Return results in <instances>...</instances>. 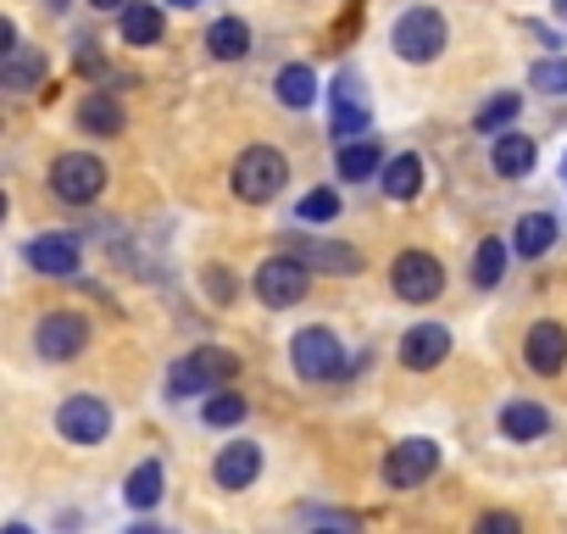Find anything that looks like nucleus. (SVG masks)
Segmentation results:
<instances>
[{
    "label": "nucleus",
    "mask_w": 567,
    "mask_h": 534,
    "mask_svg": "<svg viewBox=\"0 0 567 534\" xmlns=\"http://www.w3.org/2000/svg\"><path fill=\"white\" fill-rule=\"evenodd\" d=\"M434 468H440V445H434V440H401V445L384 456L379 473H384L390 490H412V484H423Z\"/></svg>",
    "instance_id": "nucleus-10"
},
{
    "label": "nucleus",
    "mask_w": 567,
    "mask_h": 534,
    "mask_svg": "<svg viewBox=\"0 0 567 534\" xmlns=\"http://www.w3.org/2000/svg\"><path fill=\"white\" fill-rule=\"evenodd\" d=\"M173 7H200V0H173Z\"/></svg>",
    "instance_id": "nucleus-36"
},
{
    "label": "nucleus",
    "mask_w": 567,
    "mask_h": 534,
    "mask_svg": "<svg viewBox=\"0 0 567 534\" xmlns=\"http://www.w3.org/2000/svg\"><path fill=\"white\" fill-rule=\"evenodd\" d=\"M256 473H261V445H256V440H234V445H223L217 462H212V479H217L223 490H245V484H256Z\"/></svg>",
    "instance_id": "nucleus-15"
},
{
    "label": "nucleus",
    "mask_w": 567,
    "mask_h": 534,
    "mask_svg": "<svg viewBox=\"0 0 567 534\" xmlns=\"http://www.w3.org/2000/svg\"><path fill=\"white\" fill-rule=\"evenodd\" d=\"M51 7H68V0H51Z\"/></svg>",
    "instance_id": "nucleus-38"
},
{
    "label": "nucleus",
    "mask_w": 567,
    "mask_h": 534,
    "mask_svg": "<svg viewBox=\"0 0 567 534\" xmlns=\"http://www.w3.org/2000/svg\"><path fill=\"white\" fill-rule=\"evenodd\" d=\"M517 106H523V101H517V95L506 90V95H495V101H484V106H478L473 129H478V134H501V129H506V123L517 117Z\"/></svg>",
    "instance_id": "nucleus-29"
},
{
    "label": "nucleus",
    "mask_w": 567,
    "mask_h": 534,
    "mask_svg": "<svg viewBox=\"0 0 567 534\" xmlns=\"http://www.w3.org/2000/svg\"><path fill=\"white\" fill-rule=\"evenodd\" d=\"M312 267H323V274H362V250H351V245H329V239H301L296 245Z\"/></svg>",
    "instance_id": "nucleus-18"
},
{
    "label": "nucleus",
    "mask_w": 567,
    "mask_h": 534,
    "mask_svg": "<svg viewBox=\"0 0 567 534\" xmlns=\"http://www.w3.org/2000/svg\"><path fill=\"white\" fill-rule=\"evenodd\" d=\"M501 279H506V245L489 234V239L473 250V285H478V290H495Z\"/></svg>",
    "instance_id": "nucleus-26"
},
{
    "label": "nucleus",
    "mask_w": 567,
    "mask_h": 534,
    "mask_svg": "<svg viewBox=\"0 0 567 534\" xmlns=\"http://www.w3.org/2000/svg\"><path fill=\"white\" fill-rule=\"evenodd\" d=\"M284 178H290V162H284V151H272V145H250V151H239V162H234V195H239L245 206L272 201V195L284 189Z\"/></svg>",
    "instance_id": "nucleus-1"
},
{
    "label": "nucleus",
    "mask_w": 567,
    "mask_h": 534,
    "mask_svg": "<svg viewBox=\"0 0 567 534\" xmlns=\"http://www.w3.org/2000/svg\"><path fill=\"white\" fill-rule=\"evenodd\" d=\"M272 90H278V101L290 106V112H307V106L318 101V73H312L307 62H290V68L278 73V84H272Z\"/></svg>",
    "instance_id": "nucleus-20"
},
{
    "label": "nucleus",
    "mask_w": 567,
    "mask_h": 534,
    "mask_svg": "<svg viewBox=\"0 0 567 534\" xmlns=\"http://www.w3.org/2000/svg\"><path fill=\"white\" fill-rule=\"evenodd\" d=\"M51 189H56V201H68V206H90V201L106 189V162L90 156V151H62V156L51 162Z\"/></svg>",
    "instance_id": "nucleus-4"
},
{
    "label": "nucleus",
    "mask_w": 567,
    "mask_h": 534,
    "mask_svg": "<svg viewBox=\"0 0 567 534\" xmlns=\"http://www.w3.org/2000/svg\"><path fill=\"white\" fill-rule=\"evenodd\" d=\"M561 12H567V0H561Z\"/></svg>",
    "instance_id": "nucleus-39"
},
{
    "label": "nucleus",
    "mask_w": 567,
    "mask_h": 534,
    "mask_svg": "<svg viewBox=\"0 0 567 534\" xmlns=\"http://www.w3.org/2000/svg\"><path fill=\"white\" fill-rule=\"evenodd\" d=\"M162 490H167V473H162V462H140V468L128 473V484H123V501H128L134 512H151V506L162 501Z\"/></svg>",
    "instance_id": "nucleus-21"
},
{
    "label": "nucleus",
    "mask_w": 567,
    "mask_h": 534,
    "mask_svg": "<svg viewBox=\"0 0 567 534\" xmlns=\"http://www.w3.org/2000/svg\"><path fill=\"white\" fill-rule=\"evenodd\" d=\"M478 528H484V534H489V528H501V534H506V528H517V517H506V512H495V517H484Z\"/></svg>",
    "instance_id": "nucleus-33"
},
{
    "label": "nucleus",
    "mask_w": 567,
    "mask_h": 534,
    "mask_svg": "<svg viewBox=\"0 0 567 534\" xmlns=\"http://www.w3.org/2000/svg\"><path fill=\"white\" fill-rule=\"evenodd\" d=\"M0 79H7V90H34L40 79H45V57H34V51H12L7 57V68H0Z\"/></svg>",
    "instance_id": "nucleus-28"
},
{
    "label": "nucleus",
    "mask_w": 567,
    "mask_h": 534,
    "mask_svg": "<svg viewBox=\"0 0 567 534\" xmlns=\"http://www.w3.org/2000/svg\"><path fill=\"white\" fill-rule=\"evenodd\" d=\"M512 245H517V256H528V261H534V256H545V250L556 245V217L528 212V217L517 223V239H512Z\"/></svg>",
    "instance_id": "nucleus-25"
},
{
    "label": "nucleus",
    "mask_w": 567,
    "mask_h": 534,
    "mask_svg": "<svg viewBox=\"0 0 567 534\" xmlns=\"http://www.w3.org/2000/svg\"><path fill=\"white\" fill-rule=\"evenodd\" d=\"M312 290V261L296 250V256H267L256 267V296L267 307H301Z\"/></svg>",
    "instance_id": "nucleus-2"
},
{
    "label": "nucleus",
    "mask_w": 567,
    "mask_h": 534,
    "mask_svg": "<svg viewBox=\"0 0 567 534\" xmlns=\"http://www.w3.org/2000/svg\"><path fill=\"white\" fill-rule=\"evenodd\" d=\"M239 418H245V396L217 390V396L206 401V423H212V429H228V423H239Z\"/></svg>",
    "instance_id": "nucleus-30"
},
{
    "label": "nucleus",
    "mask_w": 567,
    "mask_h": 534,
    "mask_svg": "<svg viewBox=\"0 0 567 534\" xmlns=\"http://www.w3.org/2000/svg\"><path fill=\"white\" fill-rule=\"evenodd\" d=\"M29 267H34V274H45V279H73L79 267H84L79 239H68V234H40V239H29Z\"/></svg>",
    "instance_id": "nucleus-12"
},
{
    "label": "nucleus",
    "mask_w": 567,
    "mask_h": 534,
    "mask_svg": "<svg viewBox=\"0 0 567 534\" xmlns=\"http://www.w3.org/2000/svg\"><path fill=\"white\" fill-rule=\"evenodd\" d=\"M334 140L346 145V140H357V134H368V117H373V106H368V90H362V79L346 68L340 79H334Z\"/></svg>",
    "instance_id": "nucleus-11"
},
{
    "label": "nucleus",
    "mask_w": 567,
    "mask_h": 534,
    "mask_svg": "<svg viewBox=\"0 0 567 534\" xmlns=\"http://www.w3.org/2000/svg\"><path fill=\"white\" fill-rule=\"evenodd\" d=\"M390 40H395V57L401 62H434L451 45V29H445V18L434 7H412V12L395 18V34Z\"/></svg>",
    "instance_id": "nucleus-3"
},
{
    "label": "nucleus",
    "mask_w": 567,
    "mask_h": 534,
    "mask_svg": "<svg viewBox=\"0 0 567 534\" xmlns=\"http://www.w3.org/2000/svg\"><path fill=\"white\" fill-rule=\"evenodd\" d=\"M523 362L534 373H561L567 368V329L561 324H534L523 335Z\"/></svg>",
    "instance_id": "nucleus-14"
},
{
    "label": "nucleus",
    "mask_w": 567,
    "mask_h": 534,
    "mask_svg": "<svg viewBox=\"0 0 567 534\" xmlns=\"http://www.w3.org/2000/svg\"><path fill=\"white\" fill-rule=\"evenodd\" d=\"M296 217H301V223H329V217H340V195H334V189H312V195L296 206Z\"/></svg>",
    "instance_id": "nucleus-32"
},
{
    "label": "nucleus",
    "mask_w": 567,
    "mask_h": 534,
    "mask_svg": "<svg viewBox=\"0 0 567 534\" xmlns=\"http://www.w3.org/2000/svg\"><path fill=\"white\" fill-rule=\"evenodd\" d=\"M79 123H84L90 134H106V140H117V134H123V106H117V95H112V90L90 95V101H84V112H79Z\"/></svg>",
    "instance_id": "nucleus-24"
},
{
    "label": "nucleus",
    "mask_w": 567,
    "mask_h": 534,
    "mask_svg": "<svg viewBox=\"0 0 567 534\" xmlns=\"http://www.w3.org/2000/svg\"><path fill=\"white\" fill-rule=\"evenodd\" d=\"M90 346V324L79 312H45V324L34 329V351L45 362H73Z\"/></svg>",
    "instance_id": "nucleus-9"
},
{
    "label": "nucleus",
    "mask_w": 567,
    "mask_h": 534,
    "mask_svg": "<svg viewBox=\"0 0 567 534\" xmlns=\"http://www.w3.org/2000/svg\"><path fill=\"white\" fill-rule=\"evenodd\" d=\"M56 429L73 440V445H101L112 434V407L101 396H68L62 412H56Z\"/></svg>",
    "instance_id": "nucleus-8"
},
{
    "label": "nucleus",
    "mask_w": 567,
    "mask_h": 534,
    "mask_svg": "<svg viewBox=\"0 0 567 534\" xmlns=\"http://www.w3.org/2000/svg\"><path fill=\"white\" fill-rule=\"evenodd\" d=\"M489 156H495V173H501V178H523V173L539 162V145H534V134H512V129H501Z\"/></svg>",
    "instance_id": "nucleus-16"
},
{
    "label": "nucleus",
    "mask_w": 567,
    "mask_h": 534,
    "mask_svg": "<svg viewBox=\"0 0 567 534\" xmlns=\"http://www.w3.org/2000/svg\"><path fill=\"white\" fill-rule=\"evenodd\" d=\"M334 167H340V178H368V173H379L384 162H379V145H373V140H346Z\"/></svg>",
    "instance_id": "nucleus-27"
},
{
    "label": "nucleus",
    "mask_w": 567,
    "mask_h": 534,
    "mask_svg": "<svg viewBox=\"0 0 567 534\" xmlns=\"http://www.w3.org/2000/svg\"><path fill=\"white\" fill-rule=\"evenodd\" d=\"M390 285H395V296L401 301H434L440 290H445V267L429 256V250H401L395 256V267H390Z\"/></svg>",
    "instance_id": "nucleus-7"
},
{
    "label": "nucleus",
    "mask_w": 567,
    "mask_h": 534,
    "mask_svg": "<svg viewBox=\"0 0 567 534\" xmlns=\"http://www.w3.org/2000/svg\"><path fill=\"white\" fill-rule=\"evenodd\" d=\"M90 7H101V12H117V7H123V0H90Z\"/></svg>",
    "instance_id": "nucleus-35"
},
{
    "label": "nucleus",
    "mask_w": 567,
    "mask_h": 534,
    "mask_svg": "<svg viewBox=\"0 0 567 534\" xmlns=\"http://www.w3.org/2000/svg\"><path fill=\"white\" fill-rule=\"evenodd\" d=\"M206 45H212L217 62H239V57L250 51V29H245L239 18H217V23L206 29Z\"/></svg>",
    "instance_id": "nucleus-23"
},
{
    "label": "nucleus",
    "mask_w": 567,
    "mask_h": 534,
    "mask_svg": "<svg viewBox=\"0 0 567 534\" xmlns=\"http://www.w3.org/2000/svg\"><path fill=\"white\" fill-rule=\"evenodd\" d=\"M534 90L539 95H567V62L561 57H545V62H534Z\"/></svg>",
    "instance_id": "nucleus-31"
},
{
    "label": "nucleus",
    "mask_w": 567,
    "mask_h": 534,
    "mask_svg": "<svg viewBox=\"0 0 567 534\" xmlns=\"http://www.w3.org/2000/svg\"><path fill=\"white\" fill-rule=\"evenodd\" d=\"M561 178H567V156H561Z\"/></svg>",
    "instance_id": "nucleus-37"
},
{
    "label": "nucleus",
    "mask_w": 567,
    "mask_h": 534,
    "mask_svg": "<svg viewBox=\"0 0 567 534\" xmlns=\"http://www.w3.org/2000/svg\"><path fill=\"white\" fill-rule=\"evenodd\" d=\"M290 357H296V373L312 379V384L346 379V373L357 368V362H346V351H340V340H334L329 329H301V335L290 340Z\"/></svg>",
    "instance_id": "nucleus-5"
},
{
    "label": "nucleus",
    "mask_w": 567,
    "mask_h": 534,
    "mask_svg": "<svg viewBox=\"0 0 567 534\" xmlns=\"http://www.w3.org/2000/svg\"><path fill=\"white\" fill-rule=\"evenodd\" d=\"M234 357L228 351H195V357H178V368L167 373V396L178 401V396H206V390H217L223 379H234Z\"/></svg>",
    "instance_id": "nucleus-6"
},
{
    "label": "nucleus",
    "mask_w": 567,
    "mask_h": 534,
    "mask_svg": "<svg viewBox=\"0 0 567 534\" xmlns=\"http://www.w3.org/2000/svg\"><path fill=\"white\" fill-rule=\"evenodd\" d=\"M417 189H423V156H412V151L390 156L384 162V195L390 201H417Z\"/></svg>",
    "instance_id": "nucleus-19"
},
{
    "label": "nucleus",
    "mask_w": 567,
    "mask_h": 534,
    "mask_svg": "<svg viewBox=\"0 0 567 534\" xmlns=\"http://www.w3.org/2000/svg\"><path fill=\"white\" fill-rule=\"evenodd\" d=\"M117 34L128 45H156L162 40V12L145 7V0H134V7H123V18H117Z\"/></svg>",
    "instance_id": "nucleus-22"
},
{
    "label": "nucleus",
    "mask_w": 567,
    "mask_h": 534,
    "mask_svg": "<svg viewBox=\"0 0 567 534\" xmlns=\"http://www.w3.org/2000/svg\"><path fill=\"white\" fill-rule=\"evenodd\" d=\"M212 296H223V301H228V296H234V279H228V274H212Z\"/></svg>",
    "instance_id": "nucleus-34"
},
{
    "label": "nucleus",
    "mask_w": 567,
    "mask_h": 534,
    "mask_svg": "<svg viewBox=\"0 0 567 534\" xmlns=\"http://www.w3.org/2000/svg\"><path fill=\"white\" fill-rule=\"evenodd\" d=\"M550 429V412L539 401H506L501 407V434L506 440H539Z\"/></svg>",
    "instance_id": "nucleus-17"
},
{
    "label": "nucleus",
    "mask_w": 567,
    "mask_h": 534,
    "mask_svg": "<svg viewBox=\"0 0 567 534\" xmlns=\"http://www.w3.org/2000/svg\"><path fill=\"white\" fill-rule=\"evenodd\" d=\"M445 357H451V329H445V324H417V329H406L401 362H406L412 373H429V368H440Z\"/></svg>",
    "instance_id": "nucleus-13"
}]
</instances>
